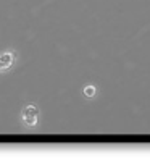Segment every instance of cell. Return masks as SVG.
I'll list each match as a JSON object with an SVG mask.
<instances>
[{"label":"cell","instance_id":"obj_3","mask_svg":"<svg viewBox=\"0 0 150 160\" xmlns=\"http://www.w3.org/2000/svg\"><path fill=\"white\" fill-rule=\"evenodd\" d=\"M84 96H86V97H94V96H95V88H94V86H86V88H84Z\"/></svg>","mask_w":150,"mask_h":160},{"label":"cell","instance_id":"obj_2","mask_svg":"<svg viewBox=\"0 0 150 160\" xmlns=\"http://www.w3.org/2000/svg\"><path fill=\"white\" fill-rule=\"evenodd\" d=\"M39 115L41 112L36 105H26L21 112V121L27 126H36L37 121H39Z\"/></svg>","mask_w":150,"mask_h":160},{"label":"cell","instance_id":"obj_1","mask_svg":"<svg viewBox=\"0 0 150 160\" xmlns=\"http://www.w3.org/2000/svg\"><path fill=\"white\" fill-rule=\"evenodd\" d=\"M18 60V52L16 50H5L0 53V73H7L13 68V65Z\"/></svg>","mask_w":150,"mask_h":160}]
</instances>
